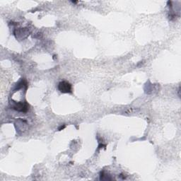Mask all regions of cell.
Masks as SVG:
<instances>
[{
	"instance_id": "2",
	"label": "cell",
	"mask_w": 181,
	"mask_h": 181,
	"mask_svg": "<svg viewBox=\"0 0 181 181\" xmlns=\"http://www.w3.org/2000/svg\"><path fill=\"white\" fill-rule=\"evenodd\" d=\"M14 109H15L16 111H20V112H26L28 109V105L26 103H16L13 107Z\"/></svg>"
},
{
	"instance_id": "3",
	"label": "cell",
	"mask_w": 181,
	"mask_h": 181,
	"mask_svg": "<svg viewBox=\"0 0 181 181\" xmlns=\"http://www.w3.org/2000/svg\"><path fill=\"white\" fill-rule=\"evenodd\" d=\"M64 127H65V126H63V127H62H62H61L60 128V129H59V130H62V129H64Z\"/></svg>"
},
{
	"instance_id": "1",
	"label": "cell",
	"mask_w": 181,
	"mask_h": 181,
	"mask_svg": "<svg viewBox=\"0 0 181 181\" xmlns=\"http://www.w3.org/2000/svg\"><path fill=\"white\" fill-rule=\"evenodd\" d=\"M58 89L62 93H71L72 92V85L68 81H62L59 83Z\"/></svg>"
}]
</instances>
